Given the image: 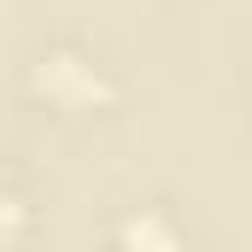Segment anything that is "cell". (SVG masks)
Here are the masks:
<instances>
[{"instance_id": "cell-1", "label": "cell", "mask_w": 252, "mask_h": 252, "mask_svg": "<svg viewBox=\"0 0 252 252\" xmlns=\"http://www.w3.org/2000/svg\"><path fill=\"white\" fill-rule=\"evenodd\" d=\"M35 88L47 100H59V106H88L100 94V70L82 53H70V47H53V53L35 59Z\"/></svg>"}, {"instance_id": "cell-2", "label": "cell", "mask_w": 252, "mask_h": 252, "mask_svg": "<svg viewBox=\"0 0 252 252\" xmlns=\"http://www.w3.org/2000/svg\"><path fill=\"white\" fill-rule=\"evenodd\" d=\"M124 247L129 252H170L176 247V229H170L158 211H135L124 223Z\"/></svg>"}]
</instances>
